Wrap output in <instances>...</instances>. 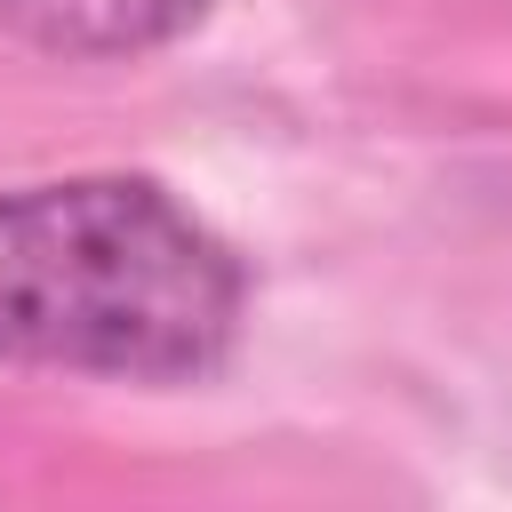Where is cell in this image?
<instances>
[{
	"mask_svg": "<svg viewBox=\"0 0 512 512\" xmlns=\"http://www.w3.org/2000/svg\"><path fill=\"white\" fill-rule=\"evenodd\" d=\"M216 0H0V32H16L40 56L112 64L184 40Z\"/></svg>",
	"mask_w": 512,
	"mask_h": 512,
	"instance_id": "2",
	"label": "cell"
},
{
	"mask_svg": "<svg viewBox=\"0 0 512 512\" xmlns=\"http://www.w3.org/2000/svg\"><path fill=\"white\" fill-rule=\"evenodd\" d=\"M240 256L152 176L0 192V360L192 384L240 336Z\"/></svg>",
	"mask_w": 512,
	"mask_h": 512,
	"instance_id": "1",
	"label": "cell"
}]
</instances>
